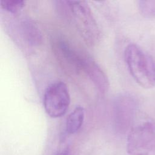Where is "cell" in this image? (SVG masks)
Instances as JSON below:
<instances>
[{
  "label": "cell",
  "instance_id": "7c38bea8",
  "mask_svg": "<svg viewBox=\"0 0 155 155\" xmlns=\"http://www.w3.org/2000/svg\"><path fill=\"white\" fill-rule=\"evenodd\" d=\"M70 151L69 147H66L62 150L58 151L54 155H70Z\"/></svg>",
  "mask_w": 155,
  "mask_h": 155
},
{
  "label": "cell",
  "instance_id": "52a82bcc",
  "mask_svg": "<svg viewBox=\"0 0 155 155\" xmlns=\"http://www.w3.org/2000/svg\"><path fill=\"white\" fill-rule=\"evenodd\" d=\"M18 27L21 36L28 45L36 47L42 44V32L35 21L24 18L19 22Z\"/></svg>",
  "mask_w": 155,
  "mask_h": 155
},
{
  "label": "cell",
  "instance_id": "7a4b0ae2",
  "mask_svg": "<svg viewBox=\"0 0 155 155\" xmlns=\"http://www.w3.org/2000/svg\"><path fill=\"white\" fill-rule=\"evenodd\" d=\"M124 59L134 80L140 86L150 88L155 85L154 61L138 45L128 44L124 50Z\"/></svg>",
  "mask_w": 155,
  "mask_h": 155
},
{
  "label": "cell",
  "instance_id": "4fadbf2b",
  "mask_svg": "<svg viewBox=\"0 0 155 155\" xmlns=\"http://www.w3.org/2000/svg\"><path fill=\"white\" fill-rule=\"evenodd\" d=\"M154 69H155V61H154Z\"/></svg>",
  "mask_w": 155,
  "mask_h": 155
},
{
  "label": "cell",
  "instance_id": "6da1fadb",
  "mask_svg": "<svg viewBox=\"0 0 155 155\" xmlns=\"http://www.w3.org/2000/svg\"><path fill=\"white\" fill-rule=\"evenodd\" d=\"M58 6L64 15L72 21L84 41L90 46L96 45L100 30L88 3L84 1H58Z\"/></svg>",
  "mask_w": 155,
  "mask_h": 155
},
{
  "label": "cell",
  "instance_id": "3957f363",
  "mask_svg": "<svg viewBox=\"0 0 155 155\" xmlns=\"http://www.w3.org/2000/svg\"><path fill=\"white\" fill-rule=\"evenodd\" d=\"M51 40L53 54L62 68L72 75L85 74L91 57L62 36H54Z\"/></svg>",
  "mask_w": 155,
  "mask_h": 155
},
{
  "label": "cell",
  "instance_id": "30bf717a",
  "mask_svg": "<svg viewBox=\"0 0 155 155\" xmlns=\"http://www.w3.org/2000/svg\"><path fill=\"white\" fill-rule=\"evenodd\" d=\"M1 8L10 13H16L25 5V1L22 0H2L0 2Z\"/></svg>",
  "mask_w": 155,
  "mask_h": 155
},
{
  "label": "cell",
  "instance_id": "5b68a950",
  "mask_svg": "<svg viewBox=\"0 0 155 155\" xmlns=\"http://www.w3.org/2000/svg\"><path fill=\"white\" fill-rule=\"evenodd\" d=\"M70 104L69 91L64 82H54L46 88L43 96V106L50 117L58 118L63 116Z\"/></svg>",
  "mask_w": 155,
  "mask_h": 155
},
{
  "label": "cell",
  "instance_id": "ba28073f",
  "mask_svg": "<svg viewBox=\"0 0 155 155\" xmlns=\"http://www.w3.org/2000/svg\"><path fill=\"white\" fill-rule=\"evenodd\" d=\"M87 67L85 75L91 80L101 94L108 91L110 83L107 76L99 65L91 58Z\"/></svg>",
  "mask_w": 155,
  "mask_h": 155
},
{
  "label": "cell",
  "instance_id": "9c48e42d",
  "mask_svg": "<svg viewBox=\"0 0 155 155\" xmlns=\"http://www.w3.org/2000/svg\"><path fill=\"white\" fill-rule=\"evenodd\" d=\"M85 113L82 107L77 106L68 115L65 122V132L68 134H73L80 130L84 121Z\"/></svg>",
  "mask_w": 155,
  "mask_h": 155
},
{
  "label": "cell",
  "instance_id": "8992f818",
  "mask_svg": "<svg viewBox=\"0 0 155 155\" xmlns=\"http://www.w3.org/2000/svg\"><path fill=\"white\" fill-rule=\"evenodd\" d=\"M137 108V101L130 94L121 93L114 97L112 104V116L117 131L125 133L131 130Z\"/></svg>",
  "mask_w": 155,
  "mask_h": 155
},
{
  "label": "cell",
  "instance_id": "277c9868",
  "mask_svg": "<svg viewBox=\"0 0 155 155\" xmlns=\"http://www.w3.org/2000/svg\"><path fill=\"white\" fill-rule=\"evenodd\" d=\"M130 155H155V123L143 122L131 129L127 140Z\"/></svg>",
  "mask_w": 155,
  "mask_h": 155
},
{
  "label": "cell",
  "instance_id": "8fae6325",
  "mask_svg": "<svg viewBox=\"0 0 155 155\" xmlns=\"http://www.w3.org/2000/svg\"><path fill=\"white\" fill-rule=\"evenodd\" d=\"M138 5L141 13L145 17H155V1H140Z\"/></svg>",
  "mask_w": 155,
  "mask_h": 155
}]
</instances>
